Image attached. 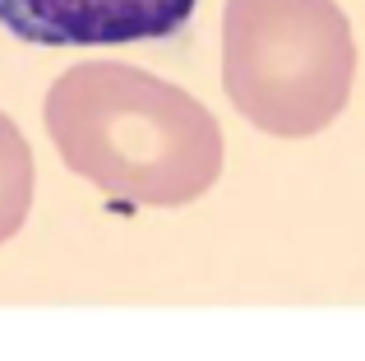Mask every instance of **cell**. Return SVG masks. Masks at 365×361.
I'll use <instances>...</instances> for the list:
<instances>
[{
    "mask_svg": "<svg viewBox=\"0 0 365 361\" xmlns=\"http://www.w3.org/2000/svg\"><path fill=\"white\" fill-rule=\"evenodd\" d=\"M199 0H0V24L33 46L162 42L190 24Z\"/></svg>",
    "mask_w": 365,
    "mask_h": 361,
    "instance_id": "3957f363",
    "label": "cell"
},
{
    "mask_svg": "<svg viewBox=\"0 0 365 361\" xmlns=\"http://www.w3.org/2000/svg\"><path fill=\"white\" fill-rule=\"evenodd\" d=\"M28 208H33V148L0 111V245L24 227Z\"/></svg>",
    "mask_w": 365,
    "mask_h": 361,
    "instance_id": "277c9868",
    "label": "cell"
},
{
    "mask_svg": "<svg viewBox=\"0 0 365 361\" xmlns=\"http://www.w3.org/2000/svg\"><path fill=\"white\" fill-rule=\"evenodd\" d=\"M65 167L134 208H180L222 172V130L185 88L120 61H83L46 93Z\"/></svg>",
    "mask_w": 365,
    "mask_h": 361,
    "instance_id": "6da1fadb",
    "label": "cell"
},
{
    "mask_svg": "<svg viewBox=\"0 0 365 361\" xmlns=\"http://www.w3.org/2000/svg\"><path fill=\"white\" fill-rule=\"evenodd\" d=\"M356 42L333 0H227L222 88L255 130L319 135L347 107Z\"/></svg>",
    "mask_w": 365,
    "mask_h": 361,
    "instance_id": "7a4b0ae2",
    "label": "cell"
}]
</instances>
